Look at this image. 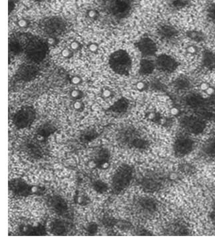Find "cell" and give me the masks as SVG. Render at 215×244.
Listing matches in <instances>:
<instances>
[{
	"mask_svg": "<svg viewBox=\"0 0 215 244\" xmlns=\"http://www.w3.org/2000/svg\"><path fill=\"white\" fill-rule=\"evenodd\" d=\"M158 36L164 41H171L178 34L177 29L171 25H163L158 29Z\"/></svg>",
	"mask_w": 215,
	"mask_h": 244,
	"instance_id": "obj_16",
	"label": "cell"
},
{
	"mask_svg": "<svg viewBox=\"0 0 215 244\" xmlns=\"http://www.w3.org/2000/svg\"><path fill=\"white\" fill-rule=\"evenodd\" d=\"M69 96L74 101L81 100L84 96V93L81 90H80V89H73L70 92Z\"/></svg>",
	"mask_w": 215,
	"mask_h": 244,
	"instance_id": "obj_35",
	"label": "cell"
},
{
	"mask_svg": "<svg viewBox=\"0 0 215 244\" xmlns=\"http://www.w3.org/2000/svg\"><path fill=\"white\" fill-rule=\"evenodd\" d=\"M52 231L57 235H63L67 231V226L63 222L56 221L53 223Z\"/></svg>",
	"mask_w": 215,
	"mask_h": 244,
	"instance_id": "obj_29",
	"label": "cell"
},
{
	"mask_svg": "<svg viewBox=\"0 0 215 244\" xmlns=\"http://www.w3.org/2000/svg\"><path fill=\"white\" fill-rule=\"evenodd\" d=\"M88 50L93 53H97L99 49V46L97 43L91 42L87 45Z\"/></svg>",
	"mask_w": 215,
	"mask_h": 244,
	"instance_id": "obj_44",
	"label": "cell"
},
{
	"mask_svg": "<svg viewBox=\"0 0 215 244\" xmlns=\"http://www.w3.org/2000/svg\"><path fill=\"white\" fill-rule=\"evenodd\" d=\"M87 231L89 234H91V235H93V234H95L97 232V225L95 223H91L87 225Z\"/></svg>",
	"mask_w": 215,
	"mask_h": 244,
	"instance_id": "obj_43",
	"label": "cell"
},
{
	"mask_svg": "<svg viewBox=\"0 0 215 244\" xmlns=\"http://www.w3.org/2000/svg\"><path fill=\"white\" fill-rule=\"evenodd\" d=\"M181 125L187 132L198 135L206 128V123L203 119L194 116H185L182 118Z\"/></svg>",
	"mask_w": 215,
	"mask_h": 244,
	"instance_id": "obj_9",
	"label": "cell"
},
{
	"mask_svg": "<svg viewBox=\"0 0 215 244\" xmlns=\"http://www.w3.org/2000/svg\"><path fill=\"white\" fill-rule=\"evenodd\" d=\"M154 63L159 70L168 73L176 71L178 67V62L177 59L168 54L159 55Z\"/></svg>",
	"mask_w": 215,
	"mask_h": 244,
	"instance_id": "obj_11",
	"label": "cell"
},
{
	"mask_svg": "<svg viewBox=\"0 0 215 244\" xmlns=\"http://www.w3.org/2000/svg\"><path fill=\"white\" fill-rule=\"evenodd\" d=\"M203 66L209 69H215V53L211 51H205L202 57Z\"/></svg>",
	"mask_w": 215,
	"mask_h": 244,
	"instance_id": "obj_24",
	"label": "cell"
},
{
	"mask_svg": "<svg viewBox=\"0 0 215 244\" xmlns=\"http://www.w3.org/2000/svg\"><path fill=\"white\" fill-rule=\"evenodd\" d=\"M20 232L23 235L26 236H44L46 233L44 227L41 224H36L33 226H23Z\"/></svg>",
	"mask_w": 215,
	"mask_h": 244,
	"instance_id": "obj_18",
	"label": "cell"
},
{
	"mask_svg": "<svg viewBox=\"0 0 215 244\" xmlns=\"http://www.w3.org/2000/svg\"><path fill=\"white\" fill-rule=\"evenodd\" d=\"M93 188L97 193H105L108 190L109 187L107 185V183L101 180H97L94 182Z\"/></svg>",
	"mask_w": 215,
	"mask_h": 244,
	"instance_id": "obj_32",
	"label": "cell"
},
{
	"mask_svg": "<svg viewBox=\"0 0 215 244\" xmlns=\"http://www.w3.org/2000/svg\"><path fill=\"white\" fill-rule=\"evenodd\" d=\"M9 50L13 54H19L23 51V46L17 39H13L9 42Z\"/></svg>",
	"mask_w": 215,
	"mask_h": 244,
	"instance_id": "obj_28",
	"label": "cell"
},
{
	"mask_svg": "<svg viewBox=\"0 0 215 244\" xmlns=\"http://www.w3.org/2000/svg\"><path fill=\"white\" fill-rule=\"evenodd\" d=\"M188 37L193 41L196 42H201L204 39V34L197 31H191L187 33Z\"/></svg>",
	"mask_w": 215,
	"mask_h": 244,
	"instance_id": "obj_33",
	"label": "cell"
},
{
	"mask_svg": "<svg viewBox=\"0 0 215 244\" xmlns=\"http://www.w3.org/2000/svg\"><path fill=\"white\" fill-rule=\"evenodd\" d=\"M134 209L139 216L150 218L157 213L159 205L157 202L151 197H141L134 202Z\"/></svg>",
	"mask_w": 215,
	"mask_h": 244,
	"instance_id": "obj_5",
	"label": "cell"
},
{
	"mask_svg": "<svg viewBox=\"0 0 215 244\" xmlns=\"http://www.w3.org/2000/svg\"><path fill=\"white\" fill-rule=\"evenodd\" d=\"M155 68V63L151 59H144L140 62L139 73L142 75L151 74Z\"/></svg>",
	"mask_w": 215,
	"mask_h": 244,
	"instance_id": "obj_22",
	"label": "cell"
},
{
	"mask_svg": "<svg viewBox=\"0 0 215 244\" xmlns=\"http://www.w3.org/2000/svg\"><path fill=\"white\" fill-rule=\"evenodd\" d=\"M9 187L13 193L19 196H26L32 193V186H29L26 182L19 179L10 182Z\"/></svg>",
	"mask_w": 215,
	"mask_h": 244,
	"instance_id": "obj_15",
	"label": "cell"
},
{
	"mask_svg": "<svg viewBox=\"0 0 215 244\" xmlns=\"http://www.w3.org/2000/svg\"><path fill=\"white\" fill-rule=\"evenodd\" d=\"M36 118V112L32 106H23L15 113L13 118L14 125L19 129L30 126Z\"/></svg>",
	"mask_w": 215,
	"mask_h": 244,
	"instance_id": "obj_6",
	"label": "cell"
},
{
	"mask_svg": "<svg viewBox=\"0 0 215 244\" xmlns=\"http://www.w3.org/2000/svg\"><path fill=\"white\" fill-rule=\"evenodd\" d=\"M194 142L187 136H180L174 142L173 149L174 154L178 157L188 155L193 150Z\"/></svg>",
	"mask_w": 215,
	"mask_h": 244,
	"instance_id": "obj_10",
	"label": "cell"
},
{
	"mask_svg": "<svg viewBox=\"0 0 215 244\" xmlns=\"http://www.w3.org/2000/svg\"><path fill=\"white\" fill-rule=\"evenodd\" d=\"M116 141L122 147L136 149H145L149 142L138 129L131 126L121 127L116 134Z\"/></svg>",
	"mask_w": 215,
	"mask_h": 244,
	"instance_id": "obj_1",
	"label": "cell"
},
{
	"mask_svg": "<svg viewBox=\"0 0 215 244\" xmlns=\"http://www.w3.org/2000/svg\"><path fill=\"white\" fill-rule=\"evenodd\" d=\"M87 17L91 19H96L99 16V13L95 9H90L87 13Z\"/></svg>",
	"mask_w": 215,
	"mask_h": 244,
	"instance_id": "obj_46",
	"label": "cell"
},
{
	"mask_svg": "<svg viewBox=\"0 0 215 244\" xmlns=\"http://www.w3.org/2000/svg\"><path fill=\"white\" fill-rule=\"evenodd\" d=\"M69 82L73 86H79L83 83V79L78 75H74L70 78Z\"/></svg>",
	"mask_w": 215,
	"mask_h": 244,
	"instance_id": "obj_39",
	"label": "cell"
},
{
	"mask_svg": "<svg viewBox=\"0 0 215 244\" xmlns=\"http://www.w3.org/2000/svg\"><path fill=\"white\" fill-rule=\"evenodd\" d=\"M48 46L47 41H43L41 39H33L26 47L27 58L34 63L42 62L47 54Z\"/></svg>",
	"mask_w": 215,
	"mask_h": 244,
	"instance_id": "obj_4",
	"label": "cell"
},
{
	"mask_svg": "<svg viewBox=\"0 0 215 244\" xmlns=\"http://www.w3.org/2000/svg\"><path fill=\"white\" fill-rule=\"evenodd\" d=\"M97 136L98 133L95 129H88L81 134V139L84 142H91L95 139Z\"/></svg>",
	"mask_w": 215,
	"mask_h": 244,
	"instance_id": "obj_30",
	"label": "cell"
},
{
	"mask_svg": "<svg viewBox=\"0 0 215 244\" xmlns=\"http://www.w3.org/2000/svg\"><path fill=\"white\" fill-rule=\"evenodd\" d=\"M75 202L78 205H86L88 203V198L83 194H77L75 197Z\"/></svg>",
	"mask_w": 215,
	"mask_h": 244,
	"instance_id": "obj_36",
	"label": "cell"
},
{
	"mask_svg": "<svg viewBox=\"0 0 215 244\" xmlns=\"http://www.w3.org/2000/svg\"><path fill=\"white\" fill-rule=\"evenodd\" d=\"M179 170L185 175H191L195 171V167L191 163H183L179 166Z\"/></svg>",
	"mask_w": 215,
	"mask_h": 244,
	"instance_id": "obj_31",
	"label": "cell"
},
{
	"mask_svg": "<svg viewBox=\"0 0 215 244\" xmlns=\"http://www.w3.org/2000/svg\"><path fill=\"white\" fill-rule=\"evenodd\" d=\"M133 177V170L129 165H122L115 173L112 179L111 189L115 193H119L129 186Z\"/></svg>",
	"mask_w": 215,
	"mask_h": 244,
	"instance_id": "obj_3",
	"label": "cell"
},
{
	"mask_svg": "<svg viewBox=\"0 0 215 244\" xmlns=\"http://www.w3.org/2000/svg\"><path fill=\"white\" fill-rule=\"evenodd\" d=\"M69 47L71 48L72 50L75 52H78L80 51L82 48V44L80 43L79 41L77 40H74L71 42L69 44Z\"/></svg>",
	"mask_w": 215,
	"mask_h": 244,
	"instance_id": "obj_40",
	"label": "cell"
},
{
	"mask_svg": "<svg viewBox=\"0 0 215 244\" xmlns=\"http://www.w3.org/2000/svg\"><path fill=\"white\" fill-rule=\"evenodd\" d=\"M61 56L66 59H71L74 55V52L70 47H65L61 52Z\"/></svg>",
	"mask_w": 215,
	"mask_h": 244,
	"instance_id": "obj_37",
	"label": "cell"
},
{
	"mask_svg": "<svg viewBox=\"0 0 215 244\" xmlns=\"http://www.w3.org/2000/svg\"><path fill=\"white\" fill-rule=\"evenodd\" d=\"M56 130V127L53 124L50 123H45L38 128L37 131V135L46 139Z\"/></svg>",
	"mask_w": 215,
	"mask_h": 244,
	"instance_id": "obj_23",
	"label": "cell"
},
{
	"mask_svg": "<svg viewBox=\"0 0 215 244\" xmlns=\"http://www.w3.org/2000/svg\"><path fill=\"white\" fill-rule=\"evenodd\" d=\"M165 182V179L157 173H149L143 176L139 180L141 187L147 192H154L159 190Z\"/></svg>",
	"mask_w": 215,
	"mask_h": 244,
	"instance_id": "obj_7",
	"label": "cell"
},
{
	"mask_svg": "<svg viewBox=\"0 0 215 244\" xmlns=\"http://www.w3.org/2000/svg\"><path fill=\"white\" fill-rule=\"evenodd\" d=\"M174 88L178 90H186L190 88L191 86V82L190 79L187 76H181L177 77L173 82Z\"/></svg>",
	"mask_w": 215,
	"mask_h": 244,
	"instance_id": "obj_25",
	"label": "cell"
},
{
	"mask_svg": "<svg viewBox=\"0 0 215 244\" xmlns=\"http://www.w3.org/2000/svg\"><path fill=\"white\" fill-rule=\"evenodd\" d=\"M130 103L127 99L122 97L109 107V110L116 114H123L126 113L129 108Z\"/></svg>",
	"mask_w": 215,
	"mask_h": 244,
	"instance_id": "obj_19",
	"label": "cell"
},
{
	"mask_svg": "<svg viewBox=\"0 0 215 244\" xmlns=\"http://www.w3.org/2000/svg\"><path fill=\"white\" fill-rule=\"evenodd\" d=\"M203 153L207 157L215 159V138L209 139L204 144L202 148Z\"/></svg>",
	"mask_w": 215,
	"mask_h": 244,
	"instance_id": "obj_26",
	"label": "cell"
},
{
	"mask_svg": "<svg viewBox=\"0 0 215 244\" xmlns=\"http://www.w3.org/2000/svg\"><path fill=\"white\" fill-rule=\"evenodd\" d=\"M109 63L112 70L120 76H128L131 70V57L124 49L113 52L110 56Z\"/></svg>",
	"mask_w": 215,
	"mask_h": 244,
	"instance_id": "obj_2",
	"label": "cell"
},
{
	"mask_svg": "<svg viewBox=\"0 0 215 244\" xmlns=\"http://www.w3.org/2000/svg\"><path fill=\"white\" fill-rule=\"evenodd\" d=\"M110 153L106 149H101L96 153L93 161L95 167L101 170H107L110 166Z\"/></svg>",
	"mask_w": 215,
	"mask_h": 244,
	"instance_id": "obj_14",
	"label": "cell"
},
{
	"mask_svg": "<svg viewBox=\"0 0 215 244\" xmlns=\"http://www.w3.org/2000/svg\"><path fill=\"white\" fill-rule=\"evenodd\" d=\"M147 118L149 119V120L153 122H157L161 119V117H160L159 114L157 113V112H149L147 113Z\"/></svg>",
	"mask_w": 215,
	"mask_h": 244,
	"instance_id": "obj_38",
	"label": "cell"
},
{
	"mask_svg": "<svg viewBox=\"0 0 215 244\" xmlns=\"http://www.w3.org/2000/svg\"><path fill=\"white\" fill-rule=\"evenodd\" d=\"M186 102L189 107L198 109L201 108L204 104V99L199 94L191 93L187 97Z\"/></svg>",
	"mask_w": 215,
	"mask_h": 244,
	"instance_id": "obj_21",
	"label": "cell"
},
{
	"mask_svg": "<svg viewBox=\"0 0 215 244\" xmlns=\"http://www.w3.org/2000/svg\"><path fill=\"white\" fill-rule=\"evenodd\" d=\"M73 108L76 111L81 112L83 111V109L85 108V105L81 100H76V101H74L73 103Z\"/></svg>",
	"mask_w": 215,
	"mask_h": 244,
	"instance_id": "obj_41",
	"label": "cell"
},
{
	"mask_svg": "<svg viewBox=\"0 0 215 244\" xmlns=\"http://www.w3.org/2000/svg\"><path fill=\"white\" fill-rule=\"evenodd\" d=\"M100 95H101V97L104 99H109L112 98L114 95H115V92L111 89V88L109 87H103L101 90V93H100Z\"/></svg>",
	"mask_w": 215,
	"mask_h": 244,
	"instance_id": "obj_34",
	"label": "cell"
},
{
	"mask_svg": "<svg viewBox=\"0 0 215 244\" xmlns=\"http://www.w3.org/2000/svg\"><path fill=\"white\" fill-rule=\"evenodd\" d=\"M51 206L57 212L63 213L67 210V205L61 197H55L51 199Z\"/></svg>",
	"mask_w": 215,
	"mask_h": 244,
	"instance_id": "obj_27",
	"label": "cell"
},
{
	"mask_svg": "<svg viewBox=\"0 0 215 244\" xmlns=\"http://www.w3.org/2000/svg\"><path fill=\"white\" fill-rule=\"evenodd\" d=\"M66 29V25L61 19H50L44 23L43 29L49 37H55L61 35Z\"/></svg>",
	"mask_w": 215,
	"mask_h": 244,
	"instance_id": "obj_12",
	"label": "cell"
},
{
	"mask_svg": "<svg viewBox=\"0 0 215 244\" xmlns=\"http://www.w3.org/2000/svg\"><path fill=\"white\" fill-rule=\"evenodd\" d=\"M208 15L210 18L215 19V5H212L208 9Z\"/></svg>",
	"mask_w": 215,
	"mask_h": 244,
	"instance_id": "obj_47",
	"label": "cell"
},
{
	"mask_svg": "<svg viewBox=\"0 0 215 244\" xmlns=\"http://www.w3.org/2000/svg\"><path fill=\"white\" fill-rule=\"evenodd\" d=\"M47 43H48L49 46H54L57 43V37H49L47 39Z\"/></svg>",
	"mask_w": 215,
	"mask_h": 244,
	"instance_id": "obj_48",
	"label": "cell"
},
{
	"mask_svg": "<svg viewBox=\"0 0 215 244\" xmlns=\"http://www.w3.org/2000/svg\"><path fill=\"white\" fill-rule=\"evenodd\" d=\"M16 23L17 25V26L22 29H26L30 25V22L27 20V19H23V18L18 19Z\"/></svg>",
	"mask_w": 215,
	"mask_h": 244,
	"instance_id": "obj_42",
	"label": "cell"
},
{
	"mask_svg": "<svg viewBox=\"0 0 215 244\" xmlns=\"http://www.w3.org/2000/svg\"><path fill=\"white\" fill-rule=\"evenodd\" d=\"M135 87H136L137 90H139L140 92H143L144 90H146V89L148 88L149 85L144 82L139 81L136 83Z\"/></svg>",
	"mask_w": 215,
	"mask_h": 244,
	"instance_id": "obj_45",
	"label": "cell"
},
{
	"mask_svg": "<svg viewBox=\"0 0 215 244\" xmlns=\"http://www.w3.org/2000/svg\"><path fill=\"white\" fill-rule=\"evenodd\" d=\"M167 233L171 234V235L175 236H183L187 235L188 233L187 227L183 223L180 222H174L170 224L169 227L167 228Z\"/></svg>",
	"mask_w": 215,
	"mask_h": 244,
	"instance_id": "obj_20",
	"label": "cell"
},
{
	"mask_svg": "<svg viewBox=\"0 0 215 244\" xmlns=\"http://www.w3.org/2000/svg\"><path fill=\"white\" fill-rule=\"evenodd\" d=\"M37 68L34 65H26L19 69L18 76L23 81H30L37 76Z\"/></svg>",
	"mask_w": 215,
	"mask_h": 244,
	"instance_id": "obj_17",
	"label": "cell"
},
{
	"mask_svg": "<svg viewBox=\"0 0 215 244\" xmlns=\"http://www.w3.org/2000/svg\"><path fill=\"white\" fill-rule=\"evenodd\" d=\"M45 143L46 142L39 141L36 137L34 139H27L23 142L22 149L25 154L29 157L35 159H39L45 156L46 149L43 147Z\"/></svg>",
	"mask_w": 215,
	"mask_h": 244,
	"instance_id": "obj_8",
	"label": "cell"
},
{
	"mask_svg": "<svg viewBox=\"0 0 215 244\" xmlns=\"http://www.w3.org/2000/svg\"><path fill=\"white\" fill-rule=\"evenodd\" d=\"M136 47L144 57L154 56L157 52V46L154 40L149 37H143L136 43Z\"/></svg>",
	"mask_w": 215,
	"mask_h": 244,
	"instance_id": "obj_13",
	"label": "cell"
}]
</instances>
